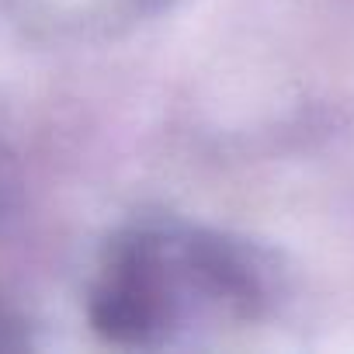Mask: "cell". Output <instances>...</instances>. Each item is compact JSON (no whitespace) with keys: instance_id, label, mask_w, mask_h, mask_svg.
<instances>
[{"instance_id":"cell-1","label":"cell","mask_w":354,"mask_h":354,"mask_svg":"<svg viewBox=\"0 0 354 354\" xmlns=\"http://www.w3.org/2000/svg\"><path fill=\"white\" fill-rule=\"evenodd\" d=\"M257 257L236 240L192 223L122 230L87 278V323L111 347H226L264 309Z\"/></svg>"}]
</instances>
